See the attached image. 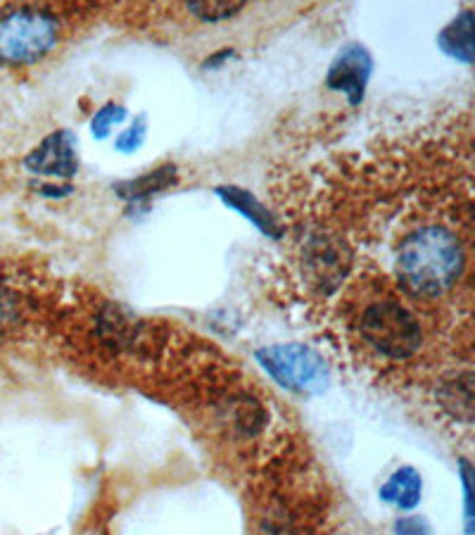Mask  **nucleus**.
<instances>
[{
  "mask_svg": "<svg viewBox=\"0 0 475 535\" xmlns=\"http://www.w3.org/2000/svg\"><path fill=\"white\" fill-rule=\"evenodd\" d=\"M464 269L459 238L445 226H423L399 245L397 274L411 293L423 298L447 293Z\"/></svg>",
  "mask_w": 475,
  "mask_h": 535,
  "instance_id": "1",
  "label": "nucleus"
},
{
  "mask_svg": "<svg viewBox=\"0 0 475 535\" xmlns=\"http://www.w3.org/2000/svg\"><path fill=\"white\" fill-rule=\"evenodd\" d=\"M60 39V24L50 12L15 8L0 15V62L31 65L46 58Z\"/></svg>",
  "mask_w": 475,
  "mask_h": 535,
  "instance_id": "2",
  "label": "nucleus"
},
{
  "mask_svg": "<svg viewBox=\"0 0 475 535\" xmlns=\"http://www.w3.org/2000/svg\"><path fill=\"white\" fill-rule=\"evenodd\" d=\"M361 338L371 345L378 355L390 360H407L421 348L423 331L418 319L399 302L383 300L373 302L361 314Z\"/></svg>",
  "mask_w": 475,
  "mask_h": 535,
  "instance_id": "3",
  "label": "nucleus"
},
{
  "mask_svg": "<svg viewBox=\"0 0 475 535\" xmlns=\"http://www.w3.org/2000/svg\"><path fill=\"white\" fill-rule=\"evenodd\" d=\"M257 360L276 383L302 395L323 393L331 379L319 352L300 343L269 345V348L257 350Z\"/></svg>",
  "mask_w": 475,
  "mask_h": 535,
  "instance_id": "4",
  "label": "nucleus"
},
{
  "mask_svg": "<svg viewBox=\"0 0 475 535\" xmlns=\"http://www.w3.org/2000/svg\"><path fill=\"white\" fill-rule=\"evenodd\" d=\"M373 74V58L361 43H347L335 55L333 65L328 67L326 84L333 91L345 93L352 105H359L366 96V86Z\"/></svg>",
  "mask_w": 475,
  "mask_h": 535,
  "instance_id": "5",
  "label": "nucleus"
},
{
  "mask_svg": "<svg viewBox=\"0 0 475 535\" xmlns=\"http://www.w3.org/2000/svg\"><path fill=\"white\" fill-rule=\"evenodd\" d=\"M31 174L48 176V179H72L79 172V153L76 141L69 131H55L43 138L24 160Z\"/></svg>",
  "mask_w": 475,
  "mask_h": 535,
  "instance_id": "6",
  "label": "nucleus"
},
{
  "mask_svg": "<svg viewBox=\"0 0 475 535\" xmlns=\"http://www.w3.org/2000/svg\"><path fill=\"white\" fill-rule=\"evenodd\" d=\"M304 267L319 291H335L350 267V253L333 238L316 236L304 250Z\"/></svg>",
  "mask_w": 475,
  "mask_h": 535,
  "instance_id": "7",
  "label": "nucleus"
},
{
  "mask_svg": "<svg viewBox=\"0 0 475 535\" xmlns=\"http://www.w3.org/2000/svg\"><path fill=\"white\" fill-rule=\"evenodd\" d=\"M217 195L224 200V205L231 207V210H236L240 217L250 219V222L255 224L262 234L271 238H281V224L276 222V217L269 212V207L259 203V200L255 198V193L245 191V188H238V186H219Z\"/></svg>",
  "mask_w": 475,
  "mask_h": 535,
  "instance_id": "8",
  "label": "nucleus"
},
{
  "mask_svg": "<svg viewBox=\"0 0 475 535\" xmlns=\"http://www.w3.org/2000/svg\"><path fill=\"white\" fill-rule=\"evenodd\" d=\"M423 478L414 467H402L380 488V500L397 509H414L421 502Z\"/></svg>",
  "mask_w": 475,
  "mask_h": 535,
  "instance_id": "9",
  "label": "nucleus"
},
{
  "mask_svg": "<svg viewBox=\"0 0 475 535\" xmlns=\"http://www.w3.org/2000/svg\"><path fill=\"white\" fill-rule=\"evenodd\" d=\"M437 43L445 50L449 58H456L466 65L473 62V12L464 10L452 24H447L445 29L437 36Z\"/></svg>",
  "mask_w": 475,
  "mask_h": 535,
  "instance_id": "10",
  "label": "nucleus"
},
{
  "mask_svg": "<svg viewBox=\"0 0 475 535\" xmlns=\"http://www.w3.org/2000/svg\"><path fill=\"white\" fill-rule=\"evenodd\" d=\"M174 181H176V167L167 165V167L155 169V172L138 176V179L119 181L117 193H119V198H124V200H145V198H150V195L162 193L164 188H169Z\"/></svg>",
  "mask_w": 475,
  "mask_h": 535,
  "instance_id": "11",
  "label": "nucleus"
},
{
  "mask_svg": "<svg viewBox=\"0 0 475 535\" xmlns=\"http://www.w3.org/2000/svg\"><path fill=\"white\" fill-rule=\"evenodd\" d=\"M126 117H129V112H126L124 105H119V103L103 105L98 112H95V117L91 119L93 136L103 141V138L110 136V131L117 127V124H122Z\"/></svg>",
  "mask_w": 475,
  "mask_h": 535,
  "instance_id": "12",
  "label": "nucleus"
},
{
  "mask_svg": "<svg viewBox=\"0 0 475 535\" xmlns=\"http://www.w3.org/2000/svg\"><path fill=\"white\" fill-rule=\"evenodd\" d=\"M243 8L245 3H240V0H236V3H190L188 12L202 22H221L231 20Z\"/></svg>",
  "mask_w": 475,
  "mask_h": 535,
  "instance_id": "13",
  "label": "nucleus"
},
{
  "mask_svg": "<svg viewBox=\"0 0 475 535\" xmlns=\"http://www.w3.org/2000/svg\"><path fill=\"white\" fill-rule=\"evenodd\" d=\"M145 134H148V119H145V115H138L133 119L131 127L124 129L122 134L117 136L114 148H117L119 153H136L145 143Z\"/></svg>",
  "mask_w": 475,
  "mask_h": 535,
  "instance_id": "14",
  "label": "nucleus"
},
{
  "mask_svg": "<svg viewBox=\"0 0 475 535\" xmlns=\"http://www.w3.org/2000/svg\"><path fill=\"white\" fill-rule=\"evenodd\" d=\"M395 535H430V524L423 516H402L395 521Z\"/></svg>",
  "mask_w": 475,
  "mask_h": 535,
  "instance_id": "15",
  "label": "nucleus"
},
{
  "mask_svg": "<svg viewBox=\"0 0 475 535\" xmlns=\"http://www.w3.org/2000/svg\"><path fill=\"white\" fill-rule=\"evenodd\" d=\"M471 464L461 462V481H464V495H466V531H473V493H471Z\"/></svg>",
  "mask_w": 475,
  "mask_h": 535,
  "instance_id": "16",
  "label": "nucleus"
},
{
  "mask_svg": "<svg viewBox=\"0 0 475 535\" xmlns=\"http://www.w3.org/2000/svg\"><path fill=\"white\" fill-rule=\"evenodd\" d=\"M38 191H41L43 195H50V198H62V195L72 193V184H62V186H38Z\"/></svg>",
  "mask_w": 475,
  "mask_h": 535,
  "instance_id": "17",
  "label": "nucleus"
}]
</instances>
